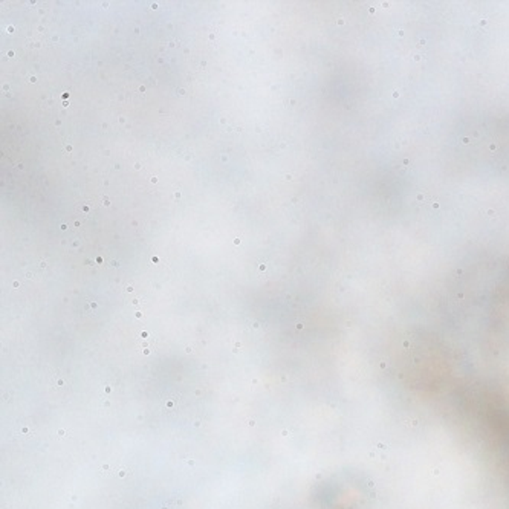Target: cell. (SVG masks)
I'll return each instance as SVG.
<instances>
[{"instance_id":"cell-1","label":"cell","mask_w":509,"mask_h":509,"mask_svg":"<svg viewBox=\"0 0 509 509\" xmlns=\"http://www.w3.org/2000/svg\"><path fill=\"white\" fill-rule=\"evenodd\" d=\"M140 346L141 348L146 349V352H149V350L155 346V343H153L151 340H142V341H140Z\"/></svg>"}]
</instances>
